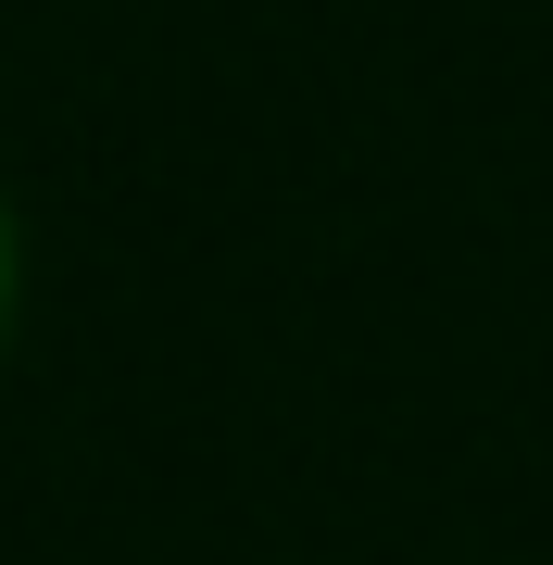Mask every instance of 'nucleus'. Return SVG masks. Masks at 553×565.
<instances>
[{
	"label": "nucleus",
	"instance_id": "nucleus-1",
	"mask_svg": "<svg viewBox=\"0 0 553 565\" xmlns=\"http://www.w3.org/2000/svg\"><path fill=\"white\" fill-rule=\"evenodd\" d=\"M0 327H13V226H0Z\"/></svg>",
	"mask_w": 553,
	"mask_h": 565
}]
</instances>
